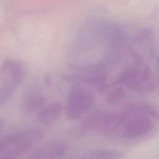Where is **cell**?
I'll return each mask as SVG.
<instances>
[{"instance_id":"obj_1","label":"cell","mask_w":159,"mask_h":159,"mask_svg":"<svg viewBox=\"0 0 159 159\" xmlns=\"http://www.w3.org/2000/svg\"><path fill=\"white\" fill-rule=\"evenodd\" d=\"M43 136L44 132L42 130L31 129L6 137L0 141L1 158L14 159L23 156Z\"/></svg>"},{"instance_id":"obj_2","label":"cell","mask_w":159,"mask_h":159,"mask_svg":"<svg viewBox=\"0 0 159 159\" xmlns=\"http://www.w3.org/2000/svg\"><path fill=\"white\" fill-rule=\"evenodd\" d=\"M95 102V96L89 89L82 85H74L71 88L67 99L65 113L70 120L82 118Z\"/></svg>"},{"instance_id":"obj_3","label":"cell","mask_w":159,"mask_h":159,"mask_svg":"<svg viewBox=\"0 0 159 159\" xmlns=\"http://www.w3.org/2000/svg\"><path fill=\"white\" fill-rule=\"evenodd\" d=\"M119 82L141 94L153 93L157 86L152 71L145 68H134L125 71L119 79Z\"/></svg>"},{"instance_id":"obj_4","label":"cell","mask_w":159,"mask_h":159,"mask_svg":"<svg viewBox=\"0 0 159 159\" xmlns=\"http://www.w3.org/2000/svg\"><path fill=\"white\" fill-rule=\"evenodd\" d=\"M120 129L121 136L124 139H138L152 131L154 121L147 116H131L124 119Z\"/></svg>"},{"instance_id":"obj_5","label":"cell","mask_w":159,"mask_h":159,"mask_svg":"<svg viewBox=\"0 0 159 159\" xmlns=\"http://www.w3.org/2000/svg\"><path fill=\"white\" fill-rule=\"evenodd\" d=\"M24 75L23 66L15 59H6L0 67V85L16 89Z\"/></svg>"},{"instance_id":"obj_6","label":"cell","mask_w":159,"mask_h":159,"mask_svg":"<svg viewBox=\"0 0 159 159\" xmlns=\"http://www.w3.org/2000/svg\"><path fill=\"white\" fill-rule=\"evenodd\" d=\"M124 121L123 114L117 113H102L96 130L106 136L113 135L120 129Z\"/></svg>"},{"instance_id":"obj_7","label":"cell","mask_w":159,"mask_h":159,"mask_svg":"<svg viewBox=\"0 0 159 159\" xmlns=\"http://www.w3.org/2000/svg\"><path fill=\"white\" fill-rule=\"evenodd\" d=\"M67 144L61 141L50 142L36 149L31 158L36 159H53L63 158L66 154Z\"/></svg>"},{"instance_id":"obj_8","label":"cell","mask_w":159,"mask_h":159,"mask_svg":"<svg viewBox=\"0 0 159 159\" xmlns=\"http://www.w3.org/2000/svg\"><path fill=\"white\" fill-rule=\"evenodd\" d=\"M62 113V106L58 102L49 104L38 113V120L41 124L48 125L57 122L60 119Z\"/></svg>"},{"instance_id":"obj_9","label":"cell","mask_w":159,"mask_h":159,"mask_svg":"<svg viewBox=\"0 0 159 159\" xmlns=\"http://www.w3.org/2000/svg\"><path fill=\"white\" fill-rule=\"evenodd\" d=\"M123 115L124 119L131 116H147L155 119L158 117V110L151 104L140 102L130 105Z\"/></svg>"},{"instance_id":"obj_10","label":"cell","mask_w":159,"mask_h":159,"mask_svg":"<svg viewBox=\"0 0 159 159\" xmlns=\"http://www.w3.org/2000/svg\"><path fill=\"white\" fill-rule=\"evenodd\" d=\"M45 100L40 95H30L25 99L23 102V108L26 113L30 114L38 113L44 107Z\"/></svg>"},{"instance_id":"obj_11","label":"cell","mask_w":159,"mask_h":159,"mask_svg":"<svg viewBox=\"0 0 159 159\" xmlns=\"http://www.w3.org/2000/svg\"><path fill=\"white\" fill-rule=\"evenodd\" d=\"M102 114V112L101 111H96L91 113L80 124L79 127V133L81 134H85L89 132L96 130Z\"/></svg>"},{"instance_id":"obj_12","label":"cell","mask_w":159,"mask_h":159,"mask_svg":"<svg viewBox=\"0 0 159 159\" xmlns=\"http://www.w3.org/2000/svg\"><path fill=\"white\" fill-rule=\"evenodd\" d=\"M83 158L88 159H118L122 158V155L113 150H94L87 152Z\"/></svg>"},{"instance_id":"obj_13","label":"cell","mask_w":159,"mask_h":159,"mask_svg":"<svg viewBox=\"0 0 159 159\" xmlns=\"http://www.w3.org/2000/svg\"><path fill=\"white\" fill-rule=\"evenodd\" d=\"M84 82L96 91L102 92L107 87V79L102 75H94L84 78Z\"/></svg>"},{"instance_id":"obj_14","label":"cell","mask_w":159,"mask_h":159,"mask_svg":"<svg viewBox=\"0 0 159 159\" xmlns=\"http://www.w3.org/2000/svg\"><path fill=\"white\" fill-rule=\"evenodd\" d=\"M125 93L120 88H116L112 90L107 97V102L109 105H117L124 100Z\"/></svg>"},{"instance_id":"obj_15","label":"cell","mask_w":159,"mask_h":159,"mask_svg":"<svg viewBox=\"0 0 159 159\" xmlns=\"http://www.w3.org/2000/svg\"><path fill=\"white\" fill-rule=\"evenodd\" d=\"M16 89L0 85V104L6 103L14 94Z\"/></svg>"}]
</instances>
